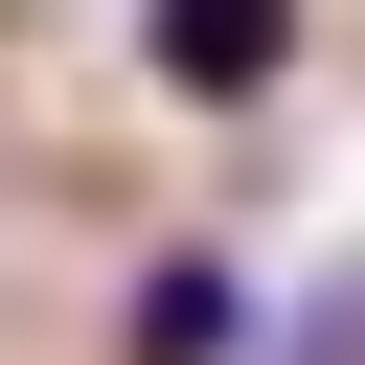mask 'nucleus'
<instances>
[{"label": "nucleus", "mask_w": 365, "mask_h": 365, "mask_svg": "<svg viewBox=\"0 0 365 365\" xmlns=\"http://www.w3.org/2000/svg\"><path fill=\"white\" fill-rule=\"evenodd\" d=\"M251 319H274V297H251L228 251H160V274H137V319H114V365H251Z\"/></svg>", "instance_id": "2"}, {"label": "nucleus", "mask_w": 365, "mask_h": 365, "mask_svg": "<svg viewBox=\"0 0 365 365\" xmlns=\"http://www.w3.org/2000/svg\"><path fill=\"white\" fill-rule=\"evenodd\" d=\"M297 68V0H137V91L160 114H251Z\"/></svg>", "instance_id": "1"}]
</instances>
